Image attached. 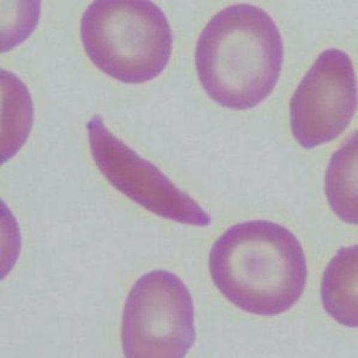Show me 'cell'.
<instances>
[{
    "label": "cell",
    "mask_w": 358,
    "mask_h": 358,
    "mask_svg": "<svg viewBox=\"0 0 358 358\" xmlns=\"http://www.w3.org/2000/svg\"><path fill=\"white\" fill-rule=\"evenodd\" d=\"M127 358H183L196 342L194 303L188 287L169 271L138 279L126 299L121 325Z\"/></svg>",
    "instance_id": "cell-4"
},
{
    "label": "cell",
    "mask_w": 358,
    "mask_h": 358,
    "mask_svg": "<svg viewBox=\"0 0 358 358\" xmlns=\"http://www.w3.org/2000/svg\"><path fill=\"white\" fill-rule=\"evenodd\" d=\"M357 246L338 250L326 267L321 299L329 317L348 326L357 327Z\"/></svg>",
    "instance_id": "cell-7"
},
{
    "label": "cell",
    "mask_w": 358,
    "mask_h": 358,
    "mask_svg": "<svg viewBox=\"0 0 358 358\" xmlns=\"http://www.w3.org/2000/svg\"><path fill=\"white\" fill-rule=\"evenodd\" d=\"M289 109L292 136L304 149L339 137L357 109L356 77L348 53L337 48L322 52L299 84Z\"/></svg>",
    "instance_id": "cell-6"
},
{
    "label": "cell",
    "mask_w": 358,
    "mask_h": 358,
    "mask_svg": "<svg viewBox=\"0 0 358 358\" xmlns=\"http://www.w3.org/2000/svg\"><path fill=\"white\" fill-rule=\"evenodd\" d=\"M3 80V157L11 159L21 149L33 125V102L24 84L1 70Z\"/></svg>",
    "instance_id": "cell-9"
},
{
    "label": "cell",
    "mask_w": 358,
    "mask_h": 358,
    "mask_svg": "<svg viewBox=\"0 0 358 358\" xmlns=\"http://www.w3.org/2000/svg\"><path fill=\"white\" fill-rule=\"evenodd\" d=\"M283 40L263 8L235 4L208 21L196 48L200 83L216 103L247 110L266 100L283 67Z\"/></svg>",
    "instance_id": "cell-2"
},
{
    "label": "cell",
    "mask_w": 358,
    "mask_h": 358,
    "mask_svg": "<svg viewBox=\"0 0 358 358\" xmlns=\"http://www.w3.org/2000/svg\"><path fill=\"white\" fill-rule=\"evenodd\" d=\"M87 131L92 159L113 187L156 216L193 227L211 224L196 200L115 137L100 115L88 121Z\"/></svg>",
    "instance_id": "cell-5"
},
{
    "label": "cell",
    "mask_w": 358,
    "mask_h": 358,
    "mask_svg": "<svg viewBox=\"0 0 358 358\" xmlns=\"http://www.w3.org/2000/svg\"><path fill=\"white\" fill-rule=\"evenodd\" d=\"M325 192L336 215L343 221L357 224V132L331 159Z\"/></svg>",
    "instance_id": "cell-8"
},
{
    "label": "cell",
    "mask_w": 358,
    "mask_h": 358,
    "mask_svg": "<svg viewBox=\"0 0 358 358\" xmlns=\"http://www.w3.org/2000/svg\"><path fill=\"white\" fill-rule=\"evenodd\" d=\"M80 38L92 63L125 84L157 78L171 60V25L149 0L94 1L80 20Z\"/></svg>",
    "instance_id": "cell-3"
},
{
    "label": "cell",
    "mask_w": 358,
    "mask_h": 358,
    "mask_svg": "<svg viewBox=\"0 0 358 358\" xmlns=\"http://www.w3.org/2000/svg\"><path fill=\"white\" fill-rule=\"evenodd\" d=\"M208 270L227 300L262 317L292 308L307 282L300 241L270 221L243 222L225 230L210 250Z\"/></svg>",
    "instance_id": "cell-1"
}]
</instances>
